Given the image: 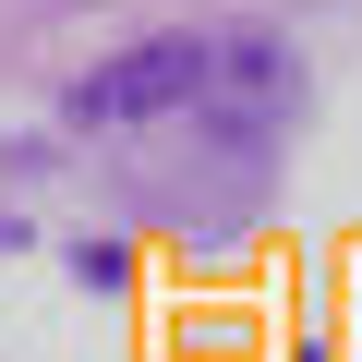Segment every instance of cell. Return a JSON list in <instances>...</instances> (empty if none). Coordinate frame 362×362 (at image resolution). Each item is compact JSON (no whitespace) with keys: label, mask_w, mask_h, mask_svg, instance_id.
Listing matches in <instances>:
<instances>
[{"label":"cell","mask_w":362,"mask_h":362,"mask_svg":"<svg viewBox=\"0 0 362 362\" xmlns=\"http://www.w3.org/2000/svg\"><path fill=\"white\" fill-rule=\"evenodd\" d=\"M61 109H73V121H157V109H206V49H194V37H157V49H133L121 73L73 85Z\"/></svg>","instance_id":"obj_1"},{"label":"cell","mask_w":362,"mask_h":362,"mask_svg":"<svg viewBox=\"0 0 362 362\" xmlns=\"http://www.w3.org/2000/svg\"><path fill=\"white\" fill-rule=\"evenodd\" d=\"M290 109V49L278 37H218L206 49V121L218 133H266Z\"/></svg>","instance_id":"obj_2"}]
</instances>
